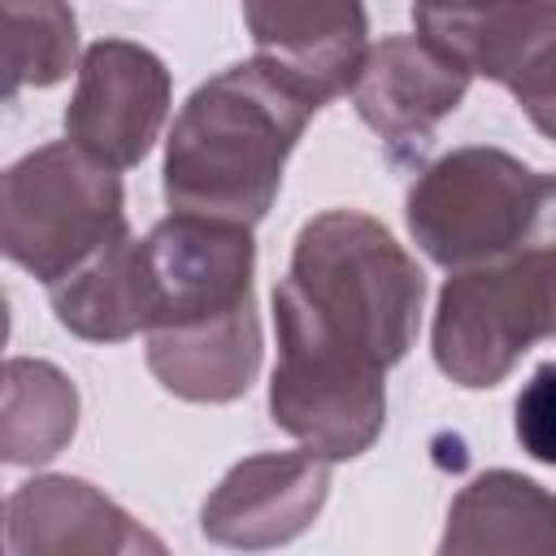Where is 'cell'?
Returning a JSON list of instances; mask_svg holds the SVG:
<instances>
[{
	"instance_id": "obj_1",
	"label": "cell",
	"mask_w": 556,
	"mask_h": 556,
	"mask_svg": "<svg viewBox=\"0 0 556 556\" xmlns=\"http://www.w3.org/2000/svg\"><path fill=\"white\" fill-rule=\"evenodd\" d=\"M421 300V265L378 217L361 208L308 217L274 287V426L326 465L369 452L387 426V369L408 356Z\"/></svg>"
},
{
	"instance_id": "obj_2",
	"label": "cell",
	"mask_w": 556,
	"mask_h": 556,
	"mask_svg": "<svg viewBox=\"0 0 556 556\" xmlns=\"http://www.w3.org/2000/svg\"><path fill=\"white\" fill-rule=\"evenodd\" d=\"M148 369L187 404H230L261 374L252 295L256 243L248 226L169 213L143 235Z\"/></svg>"
},
{
	"instance_id": "obj_3",
	"label": "cell",
	"mask_w": 556,
	"mask_h": 556,
	"mask_svg": "<svg viewBox=\"0 0 556 556\" xmlns=\"http://www.w3.org/2000/svg\"><path fill=\"white\" fill-rule=\"evenodd\" d=\"M313 113L256 56L200 83L165 135L161 191L169 213L252 230L274 208L287 156Z\"/></svg>"
},
{
	"instance_id": "obj_4",
	"label": "cell",
	"mask_w": 556,
	"mask_h": 556,
	"mask_svg": "<svg viewBox=\"0 0 556 556\" xmlns=\"http://www.w3.org/2000/svg\"><path fill=\"white\" fill-rule=\"evenodd\" d=\"M122 178L70 139L17 156L0 182V248L43 287L65 282L126 235Z\"/></svg>"
},
{
	"instance_id": "obj_5",
	"label": "cell",
	"mask_w": 556,
	"mask_h": 556,
	"mask_svg": "<svg viewBox=\"0 0 556 556\" xmlns=\"http://www.w3.org/2000/svg\"><path fill=\"white\" fill-rule=\"evenodd\" d=\"M543 178L504 148H452L413 178L404 200L408 235L447 274L508 261L534 235Z\"/></svg>"
},
{
	"instance_id": "obj_6",
	"label": "cell",
	"mask_w": 556,
	"mask_h": 556,
	"mask_svg": "<svg viewBox=\"0 0 556 556\" xmlns=\"http://www.w3.org/2000/svg\"><path fill=\"white\" fill-rule=\"evenodd\" d=\"M539 339H556V243H530L443 282L430 348L456 387H500Z\"/></svg>"
},
{
	"instance_id": "obj_7",
	"label": "cell",
	"mask_w": 556,
	"mask_h": 556,
	"mask_svg": "<svg viewBox=\"0 0 556 556\" xmlns=\"http://www.w3.org/2000/svg\"><path fill=\"white\" fill-rule=\"evenodd\" d=\"M169 70L135 39H96L78 61V83L65 104V139L96 165L122 174L139 165L169 117Z\"/></svg>"
},
{
	"instance_id": "obj_8",
	"label": "cell",
	"mask_w": 556,
	"mask_h": 556,
	"mask_svg": "<svg viewBox=\"0 0 556 556\" xmlns=\"http://www.w3.org/2000/svg\"><path fill=\"white\" fill-rule=\"evenodd\" d=\"M413 26L513 91L534 130L556 139V4H417Z\"/></svg>"
},
{
	"instance_id": "obj_9",
	"label": "cell",
	"mask_w": 556,
	"mask_h": 556,
	"mask_svg": "<svg viewBox=\"0 0 556 556\" xmlns=\"http://www.w3.org/2000/svg\"><path fill=\"white\" fill-rule=\"evenodd\" d=\"M330 465L313 452H256L226 469L200 504V530L230 552H274L300 539L326 508Z\"/></svg>"
},
{
	"instance_id": "obj_10",
	"label": "cell",
	"mask_w": 556,
	"mask_h": 556,
	"mask_svg": "<svg viewBox=\"0 0 556 556\" xmlns=\"http://www.w3.org/2000/svg\"><path fill=\"white\" fill-rule=\"evenodd\" d=\"M256 61L313 109L348 96L369 56L361 4H243Z\"/></svg>"
},
{
	"instance_id": "obj_11",
	"label": "cell",
	"mask_w": 556,
	"mask_h": 556,
	"mask_svg": "<svg viewBox=\"0 0 556 556\" xmlns=\"http://www.w3.org/2000/svg\"><path fill=\"white\" fill-rule=\"evenodd\" d=\"M469 70L430 35H387L369 48L352 87L361 122L400 156L430 143L434 126L456 113L469 91Z\"/></svg>"
},
{
	"instance_id": "obj_12",
	"label": "cell",
	"mask_w": 556,
	"mask_h": 556,
	"mask_svg": "<svg viewBox=\"0 0 556 556\" xmlns=\"http://www.w3.org/2000/svg\"><path fill=\"white\" fill-rule=\"evenodd\" d=\"M9 556H169L165 543L87 478L43 473L4 504Z\"/></svg>"
},
{
	"instance_id": "obj_13",
	"label": "cell",
	"mask_w": 556,
	"mask_h": 556,
	"mask_svg": "<svg viewBox=\"0 0 556 556\" xmlns=\"http://www.w3.org/2000/svg\"><path fill=\"white\" fill-rule=\"evenodd\" d=\"M434 556H556V491L517 469L469 478Z\"/></svg>"
},
{
	"instance_id": "obj_14",
	"label": "cell",
	"mask_w": 556,
	"mask_h": 556,
	"mask_svg": "<svg viewBox=\"0 0 556 556\" xmlns=\"http://www.w3.org/2000/svg\"><path fill=\"white\" fill-rule=\"evenodd\" d=\"M48 304L56 321L87 343H126L139 330H148L143 239H135L130 230L117 235L78 274L48 287Z\"/></svg>"
},
{
	"instance_id": "obj_15",
	"label": "cell",
	"mask_w": 556,
	"mask_h": 556,
	"mask_svg": "<svg viewBox=\"0 0 556 556\" xmlns=\"http://www.w3.org/2000/svg\"><path fill=\"white\" fill-rule=\"evenodd\" d=\"M78 430V387L65 369L35 356H9L0 456L4 465H43L70 447Z\"/></svg>"
},
{
	"instance_id": "obj_16",
	"label": "cell",
	"mask_w": 556,
	"mask_h": 556,
	"mask_svg": "<svg viewBox=\"0 0 556 556\" xmlns=\"http://www.w3.org/2000/svg\"><path fill=\"white\" fill-rule=\"evenodd\" d=\"M0 35H4V100H13L22 87H52L70 78L78 52L74 9L56 0L4 4Z\"/></svg>"
},
{
	"instance_id": "obj_17",
	"label": "cell",
	"mask_w": 556,
	"mask_h": 556,
	"mask_svg": "<svg viewBox=\"0 0 556 556\" xmlns=\"http://www.w3.org/2000/svg\"><path fill=\"white\" fill-rule=\"evenodd\" d=\"M513 430L530 460L556 469V361H543L513 400Z\"/></svg>"
}]
</instances>
